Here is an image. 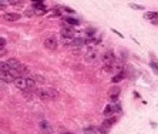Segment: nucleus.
Instances as JSON below:
<instances>
[{
	"label": "nucleus",
	"instance_id": "1",
	"mask_svg": "<svg viewBox=\"0 0 158 134\" xmlns=\"http://www.w3.org/2000/svg\"><path fill=\"white\" fill-rule=\"evenodd\" d=\"M37 96L42 100H51V99L57 97V91L54 88H40L37 90Z\"/></svg>",
	"mask_w": 158,
	"mask_h": 134
},
{
	"label": "nucleus",
	"instance_id": "2",
	"mask_svg": "<svg viewBox=\"0 0 158 134\" xmlns=\"http://www.w3.org/2000/svg\"><path fill=\"white\" fill-rule=\"evenodd\" d=\"M14 86H16L19 90H23V91H27L29 90V86H27V80L26 77H19V79L14 80Z\"/></svg>",
	"mask_w": 158,
	"mask_h": 134
},
{
	"label": "nucleus",
	"instance_id": "3",
	"mask_svg": "<svg viewBox=\"0 0 158 134\" xmlns=\"http://www.w3.org/2000/svg\"><path fill=\"white\" fill-rule=\"evenodd\" d=\"M112 63H114V54H112V51H105L104 54H103V64H104L105 67H110Z\"/></svg>",
	"mask_w": 158,
	"mask_h": 134
},
{
	"label": "nucleus",
	"instance_id": "4",
	"mask_svg": "<svg viewBox=\"0 0 158 134\" xmlns=\"http://www.w3.org/2000/svg\"><path fill=\"white\" fill-rule=\"evenodd\" d=\"M61 36L64 39H73L74 37V32H73V29H71L70 26H63V29H61Z\"/></svg>",
	"mask_w": 158,
	"mask_h": 134
},
{
	"label": "nucleus",
	"instance_id": "5",
	"mask_svg": "<svg viewBox=\"0 0 158 134\" xmlns=\"http://www.w3.org/2000/svg\"><path fill=\"white\" fill-rule=\"evenodd\" d=\"M57 39L56 37H47L46 39V42H44V47H47V49H56L57 47Z\"/></svg>",
	"mask_w": 158,
	"mask_h": 134
},
{
	"label": "nucleus",
	"instance_id": "6",
	"mask_svg": "<svg viewBox=\"0 0 158 134\" xmlns=\"http://www.w3.org/2000/svg\"><path fill=\"white\" fill-rule=\"evenodd\" d=\"M14 77L12 76V73H0V81H3V83H14Z\"/></svg>",
	"mask_w": 158,
	"mask_h": 134
},
{
	"label": "nucleus",
	"instance_id": "7",
	"mask_svg": "<svg viewBox=\"0 0 158 134\" xmlns=\"http://www.w3.org/2000/svg\"><path fill=\"white\" fill-rule=\"evenodd\" d=\"M114 111H117L116 104H107V107L104 109V116L108 118L110 116H112V114H114Z\"/></svg>",
	"mask_w": 158,
	"mask_h": 134
},
{
	"label": "nucleus",
	"instance_id": "8",
	"mask_svg": "<svg viewBox=\"0 0 158 134\" xmlns=\"http://www.w3.org/2000/svg\"><path fill=\"white\" fill-rule=\"evenodd\" d=\"M98 57V53H97L96 50H90L86 54V61H88V63H91V61H94V60Z\"/></svg>",
	"mask_w": 158,
	"mask_h": 134
},
{
	"label": "nucleus",
	"instance_id": "9",
	"mask_svg": "<svg viewBox=\"0 0 158 134\" xmlns=\"http://www.w3.org/2000/svg\"><path fill=\"white\" fill-rule=\"evenodd\" d=\"M19 19H20L19 13H6L4 14V20L7 21H14V20H19Z\"/></svg>",
	"mask_w": 158,
	"mask_h": 134
},
{
	"label": "nucleus",
	"instance_id": "10",
	"mask_svg": "<svg viewBox=\"0 0 158 134\" xmlns=\"http://www.w3.org/2000/svg\"><path fill=\"white\" fill-rule=\"evenodd\" d=\"M33 7L37 10L39 14H42V12H44V4H43V2H40V0H34Z\"/></svg>",
	"mask_w": 158,
	"mask_h": 134
},
{
	"label": "nucleus",
	"instance_id": "11",
	"mask_svg": "<svg viewBox=\"0 0 158 134\" xmlns=\"http://www.w3.org/2000/svg\"><path fill=\"white\" fill-rule=\"evenodd\" d=\"M84 134H103L100 127H87L84 128Z\"/></svg>",
	"mask_w": 158,
	"mask_h": 134
},
{
	"label": "nucleus",
	"instance_id": "12",
	"mask_svg": "<svg viewBox=\"0 0 158 134\" xmlns=\"http://www.w3.org/2000/svg\"><path fill=\"white\" fill-rule=\"evenodd\" d=\"M7 64L12 67L13 70H16V69H19V67L21 66V63H20V61H19L17 59H9V60H7Z\"/></svg>",
	"mask_w": 158,
	"mask_h": 134
},
{
	"label": "nucleus",
	"instance_id": "13",
	"mask_svg": "<svg viewBox=\"0 0 158 134\" xmlns=\"http://www.w3.org/2000/svg\"><path fill=\"white\" fill-rule=\"evenodd\" d=\"M144 19L147 20H157L158 19V12H148V13H144Z\"/></svg>",
	"mask_w": 158,
	"mask_h": 134
},
{
	"label": "nucleus",
	"instance_id": "14",
	"mask_svg": "<svg viewBox=\"0 0 158 134\" xmlns=\"http://www.w3.org/2000/svg\"><path fill=\"white\" fill-rule=\"evenodd\" d=\"M12 67L7 64V61H4V63H0V73H12Z\"/></svg>",
	"mask_w": 158,
	"mask_h": 134
},
{
	"label": "nucleus",
	"instance_id": "15",
	"mask_svg": "<svg viewBox=\"0 0 158 134\" xmlns=\"http://www.w3.org/2000/svg\"><path fill=\"white\" fill-rule=\"evenodd\" d=\"M40 128H42L43 133H46V134H49L51 131V127H50V124H49L47 121H42V123H40Z\"/></svg>",
	"mask_w": 158,
	"mask_h": 134
},
{
	"label": "nucleus",
	"instance_id": "16",
	"mask_svg": "<svg viewBox=\"0 0 158 134\" xmlns=\"http://www.w3.org/2000/svg\"><path fill=\"white\" fill-rule=\"evenodd\" d=\"M26 80H27V86H29V90L30 88H34L36 87V83H37V81H36V77H31V76H30V77H26Z\"/></svg>",
	"mask_w": 158,
	"mask_h": 134
},
{
	"label": "nucleus",
	"instance_id": "17",
	"mask_svg": "<svg viewBox=\"0 0 158 134\" xmlns=\"http://www.w3.org/2000/svg\"><path fill=\"white\" fill-rule=\"evenodd\" d=\"M124 77H125V71H120L118 74H116L112 77V83H118V81H121Z\"/></svg>",
	"mask_w": 158,
	"mask_h": 134
},
{
	"label": "nucleus",
	"instance_id": "18",
	"mask_svg": "<svg viewBox=\"0 0 158 134\" xmlns=\"http://www.w3.org/2000/svg\"><path fill=\"white\" fill-rule=\"evenodd\" d=\"M110 97H111V99H114V100H116L117 97H118V93H120V90H118V88L117 87H114V88H111V90H110Z\"/></svg>",
	"mask_w": 158,
	"mask_h": 134
},
{
	"label": "nucleus",
	"instance_id": "19",
	"mask_svg": "<svg viewBox=\"0 0 158 134\" xmlns=\"http://www.w3.org/2000/svg\"><path fill=\"white\" fill-rule=\"evenodd\" d=\"M64 21H66V23H70L71 26H77L79 24V20H77V19H71V17H66V19H64Z\"/></svg>",
	"mask_w": 158,
	"mask_h": 134
},
{
	"label": "nucleus",
	"instance_id": "20",
	"mask_svg": "<svg viewBox=\"0 0 158 134\" xmlns=\"http://www.w3.org/2000/svg\"><path fill=\"white\" fill-rule=\"evenodd\" d=\"M151 67H152V69H154V71H155V73H157V74H158V63H157V61H154V60H152V61H151Z\"/></svg>",
	"mask_w": 158,
	"mask_h": 134
},
{
	"label": "nucleus",
	"instance_id": "21",
	"mask_svg": "<svg viewBox=\"0 0 158 134\" xmlns=\"http://www.w3.org/2000/svg\"><path fill=\"white\" fill-rule=\"evenodd\" d=\"M130 6H131L133 9H138V10H142V9H144L142 6H138V4H130Z\"/></svg>",
	"mask_w": 158,
	"mask_h": 134
},
{
	"label": "nucleus",
	"instance_id": "22",
	"mask_svg": "<svg viewBox=\"0 0 158 134\" xmlns=\"http://www.w3.org/2000/svg\"><path fill=\"white\" fill-rule=\"evenodd\" d=\"M4 53H6V47H4V46H0V56L4 54Z\"/></svg>",
	"mask_w": 158,
	"mask_h": 134
},
{
	"label": "nucleus",
	"instance_id": "23",
	"mask_svg": "<svg viewBox=\"0 0 158 134\" xmlns=\"http://www.w3.org/2000/svg\"><path fill=\"white\" fill-rule=\"evenodd\" d=\"M4 44H6V40L3 37H0V46H4Z\"/></svg>",
	"mask_w": 158,
	"mask_h": 134
},
{
	"label": "nucleus",
	"instance_id": "24",
	"mask_svg": "<svg viewBox=\"0 0 158 134\" xmlns=\"http://www.w3.org/2000/svg\"><path fill=\"white\" fill-rule=\"evenodd\" d=\"M64 10H66V12H68V13H74V10H71V9H68V7H64Z\"/></svg>",
	"mask_w": 158,
	"mask_h": 134
},
{
	"label": "nucleus",
	"instance_id": "25",
	"mask_svg": "<svg viewBox=\"0 0 158 134\" xmlns=\"http://www.w3.org/2000/svg\"><path fill=\"white\" fill-rule=\"evenodd\" d=\"M151 23H152V24H154V26H158V19H157V20H152V21H151Z\"/></svg>",
	"mask_w": 158,
	"mask_h": 134
},
{
	"label": "nucleus",
	"instance_id": "26",
	"mask_svg": "<svg viewBox=\"0 0 158 134\" xmlns=\"http://www.w3.org/2000/svg\"><path fill=\"white\" fill-rule=\"evenodd\" d=\"M2 9H3V6H2V4H0V10H2Z\"/></svg>",
	"mask_w": 158,
	"mask_h": 134
},
{
	"label": "nucleus",
	"instance_id": "27",
	"mask_svg": "<svg viewBox=\"0 0 158 134\" xmlns=\"http://www.w3.org/2000/svg\"><path fill=\"white\" fill-rule=\"evenodd\" d=\"M63 134H73V133H63Z\"/></svg>",
	"mask_w": 158,
	"mask_h": 134
}]
</instances>
